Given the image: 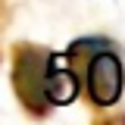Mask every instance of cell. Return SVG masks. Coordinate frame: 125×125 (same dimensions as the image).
I'll list each match as a JSON object with an SVG mask.
<instances>
[{"instance_id":"4","label":"cell","mask_w":125,"mask_h":125,"mask_svg":"<svg viewBox=\"0 0 125 125\" xmlns=\"http://www.w3.org/2000/svg\"><path fill=\"white\" fill-rule=\"evenodd\" d=\"M97 125H125V119H116V116H100Z\"/></svg>"},{"instance_id":"1","label":"cell","mask_w":125,"mask_h":125,"mask_svg":"<svg viewBox=\"0 0 125 125\" xmlns=\"http://www.w3.org/2000/svg\"><path fill=\"white\" fill-rule=\"evenodd\" d=\"M10 84L16 103L34 122H44L56 106L78 100V84L62 53L34 41H16L10 47Z\"/></svg>"},{"instance_id":"2","label":"cell","mask_w":125,"mask_h":125,"mask_svg":"<svg viewBox=\"0 0 125 125\" xmlns=\"http://www.w3.org/2000/svg\"><path fill=\"white\" fill-rule=\"evenodd\" d=\"M62 60L78 84V97L91 109H113L125 91V62L116 41L103 34H84L66 47Z\"/></svg>"},{"instance_id":"3","label":"cell","mask_w":125,"mask_h":125,"mask_svg":"<svg viewBox=\"0 0 125 125\" xmlns=\"http://www.w3.org/2000/svg\"><path fill=\"white\" fill-rule=\"evenodd\" d=\"M10 16H13V0H0V41H3V31L10 25Z\"/></svg>"}]
</instances>
